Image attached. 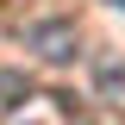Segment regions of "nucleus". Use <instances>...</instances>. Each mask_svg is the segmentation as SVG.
Returning a JSON list of instances; mask_svg holds the SVG:
<instances>
[{
    "label": "nucleus",
    "mask_w": 125,
    "mask_h": 125,
    "mask_svg": "<svg viewBox=\"0 0 125 125\" xmlns=\"http://www.w3.org/2000/svg\"><path fill=\"white\" fill-rule=\"evenodd\" d=\"M25 50H31L38 62H75V56H81V38H75L69 19H44V25L25 31Z\"/></svg>",
    "instance_id": "nucleus-1"
},
{
    "label": "nucleus",
    "mask_w": 125,
    "mask_h": 125,
    "mask_svg": "<svg viewBox=\"0 0 125 125\" xmlns=\"http://www.w3.org/2000/svg\"><path fill=\"white\" fill-rule=\"evenodd\" d=\"M113 6H119V13H125V0H113Z\"/></svg>",
    "instance_id": "nucleus-2"
}]
</instances>
